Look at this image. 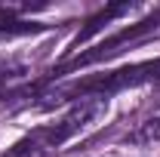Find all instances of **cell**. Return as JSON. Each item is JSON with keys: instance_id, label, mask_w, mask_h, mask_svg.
Returning a JSON list of instances; mask_svg holds the SVG:
<instances>
[{"instance_id": "cell-1", "label": "cell", "mask_w": 160, "mask_h": 157, "mask_svg": "<svg viewBox=\"0 0 160 157\" xmlns=\"http://www.w3.org/2000/svg\"><path fill=\"white\" fill-rule=\"evenodd\" d=\"M96 111H99L96 105H80L74 111H68L59 123L37 126V129H31L28 136H22L12 148H6L3 157H43V154H49L52 148H59V145H65L71 136H77L80 129L96 117Z\"/></svg>"}, {"instance_id": "cell-2", "label": "cell", "mask_w": 160, "mask_h": 157, "mask_svg": "<svg viewBox=\"0 0 160 157\" xmlns=\"http://www.w3.org/2000/svg\"><path fill=\"white\" fill-rule=\"evenodd\" d=\"M154 80H160V59L126 65V68H114V71H105V74H96V77L74 80V83H68L62 89V96H99V99H108V96H114V93L129 89V86L154 83Z\"/></svg>"}, {"instance_id": "cell-3", "label": "cell", "mask_w": 160, "mask_h": 157, "mask_svg": "<svg viewBox=\"0 0 160 157\" xmlns=\"http://www.w3.org/2000/svg\"><path fill=\"white\" fill-rule=\"evenodd\" d=\"M157 28H160V6L154 9V13H148L142 22H136V25H126V28H120L117 34L105 37L99 46H92L89 53H80V56H74L71 62H65V65L59 68V74H62V71H74V68H86V65H96V62L111 59V56H117L126 43H136V40L148 37V34H151V31H157Z\"/></svg>"}, {"instance_id": "cell-4", "label": "cell", "mask_w": 160, "mask_h": 157, "mask_svg": "<svg viewBox=\"0 0 160 157\" xmlns=\"http://www.w3.org/2000/svg\"><path fill=\"white\" fill-rule=\"evenodd\" d=\"M132 13V3H111V6H105L102 13H96L92 19H86V25L80 28V34L74 37V43H71V49H77L80 43H86L89 37H96L105 25H111L114 19H120V16H129Z\"/></svg>"}, {"instance_id": "cell-5", "label": "cell", "mask_w": 160, "mask_h": 157, "mask_svg": "<svg viewBox=\"0 0 160 157\" xmlns=\"http://www.w3.org/2000/svg\"><path fill=\"white\" fill-rule=\"evenodd\" d=\"M22 9L12 6H0V37H22V34H37L46 31L49 25H40V22H28L19 16Z\"/></svg>"}, {"instance_id": "cell-6", "label": "cell", "mask_w": 160, "mask_h": 157, "mask_svg": "<svg viewBox=\"0 0 160 157\" xmlns=\"http://www.w3.org/2000/svg\"><path fill=\"white\" fill-rule=\"evenodd\" d=\"M145 136H154V139L160 136V117H154L148 126H145Z\"/></svg>"}]
</instances>
